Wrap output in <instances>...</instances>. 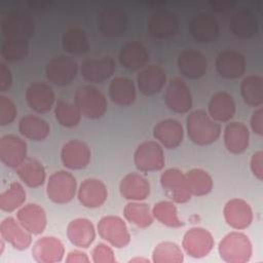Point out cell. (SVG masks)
I'll return each mask as SVG.
<instances>
[{"instance_id":"cell-30","label":"cell","mask_w":263,"mask_h":263,"mask_svg":"<svg viewBox=\"0 0 263 263\" xmlns=\"http://www.w3.org/2000/svg\"><path fill=\"white\" fill-rule=\"evenodd\" d=\"M223 139L226 149L232 154L245 152L250 144L248 126L240 121H231L224 128Z\"/></svg>"},{"instance_id":"cell-6","label":"cell","mask_w":263,"mask_h":263,"mask_svg":"<svg viewBox=\"0 0 263 263\" xmlns=\"http://www.w3.org/2000/svg\"><path fill=\"white\" fill-rule=\"evenodd\" d=\"M134 162L137 170L142 173L162 170L165 164L162 146L157 141L142 142L134 153Z\"/></svg>"},{"instance_id":"cell-33","label":"cell","mask_w":263,"mask_h":263,"mask_svg":"<svg viewBox=\"0 0 263 263\" xmlns=\"http://www.w3.org/2000/svg\"><path fill=\"white\" fill-rule=\"evenodd\" d=\"M108 95L110 100L117 106L127 107L137 99V89L134 81L127 77H114L109 84Z\"/></svg>"},{"instance_id":"cell-19","label":"cell","mask_w":263,"mask_h":263,"mask_svg":"<svg viewBox=\"0 0 263 263\" xmlns=\"http://www.w3.org/2000/svg\"><path fill=\"white\" fill-rule=\"evenodd\" d=\"M27 158V143L15 135H4L0 138V160L10 167L16 168Z\"/></svg>"},{"instance_id":"cell-43","label":"cell","mask_w":263,"mask_h":263,"mask_svg":"<svg viewBox=\"0 0 263 263\" xmlns=\"http://www.w3.org/2000/svg\"><path fill=\"white\" fill-rule=\"evenodd\" d=\"M81 113L78 107L73 103L59 100L54 106V117L58 123L64 127L77 126L81 120Z\"/></svg>"},{"instance_id":"cell-1","label":"cell","mask_w":263,"mask_h":263,"mask_svg":"<svg viewBox=\"0 0 263 263\" xmlns=\"http://www.w3.org/2000/svg\"><path fill=\"white\" fill-rule=\"evenodd\" d=\"M186 130L189 140L198 146L215 143L221 135V125L201 109L190 112L186 118Z\"/></svg>"},{"instance_id":"cell-7","label":"cell","mask_w":263,"mask_h":263,"mask_svg":"<svg viewBox=\"0 0 263 263\" xmlns=\"http://www.w3.org/2000/svg\"><path fill=\"white\" fill-rule=\"evenodd\" d=\"M97 229L101 238L114 248L122 249L130 241V233L127 226L124 220L118 216L108 215L102 217Z\"/></svg>"},{"instance_id":"cell-52","label":"cell","mask_w":263,"mask_h":263,"mask_svg":"<svg viewBox=\"0 0 263 263\" xmlns=\"http://www.w3.org/2000/svg\"><path fill=\"white\" fill-rule=\"evenodd\" d=\"M210 5H211L213 10L225 11L229 8L231 9L235 5V2H232V1H214V2H210Z\"/></svg>"},{"instance_id":"cell-50","label":"cell","mask_w":263,"mask_h":263,"mask_svg":"<svg viewBox=\"0 0 263 263\" xmlns=\"http://www.w3.org/2000/svg\"><path fill=\"white\" fill-rule=\"evenodd\" d=\"M250 124H251L252 130L256 135H258V136L263 135V109H262V107L257 108L252 113Z\"/></svg>"},{"instance_id":"cell-44","label":"cell","mask_w":263,"mask_h":263,"mask_svg":"<svg viewBox=\"0 0 263 263\" xmlns=\"http://www.w3.org/2000/svg\"><path fill=\"white\" fill-rule=\"evenodd\" d=\"M183 261V251L173 241H161L152 252V262L154 263H181Z\"/></svg>"},{"instance_id":"cell-45","label":"cell","mask_w":263,"mask_h":263,"mask_svg":"<svg viewBox=\"0 0 263 263\" xmlns=\"http://www.w3.org/2000/svg\"><path fill=\"white\" fill-rule=\"evenodd\" d=\"M29 41L23 38H5L1 45V57L7 62H17L29 53Z\"/></svg>"},{"instance_id":"cell-39","label":"cell","mask_w":263,"mask_h":263,"mask_svg":"<svg viewBox=\"0 0 263 263\" xmlns=\"http://www.w3.org/2000/svg\"><path fill=\"white\" fill-rule=\"evenodd\" d=\"M123 216L127 222L139 227L147 228L154 220L152 209L141 201H129L123 209Z\"/></svg>"},{"instance_id":"cell-28","label":"cell","mask_w":263,"mask_h":263,"mask_svg":"<svg viewBox=\"0 0 263 263\" xmlns=\"http://www.w3.org/2000/svg\"><path fill=\"white\" fill-rule=\"evenodd\" d=\"M16 219L23 227L33 235L41 234L47 223L44 209L34 202L27 203L20 208L16 212Z\"/></svg>"},{"instance_id":"cell-31","label":"cell","mask_w":263,"mask_h":263,"mask_svg":"<svg viewBox=\"0 0 263 263\" xmlns=\"http://www.w3.org/2000/svg\"><path fill=\"white\" fill-rule=\"evenodd\" d=\"M67 237L73 246L87 249L96 238L95 226L86 218L73 219L67 226Z\"/></svg>"},{"instance_id":"cell-8","label":"cell","mask_w":263,"mask_h":263,"mask_svg":"<svg viewBox=\"0 0 263 263\" xmlns=\"http://www.w3.org/2000/svg\"><path fill=\"white\" fill-rule=\"evenodd\" d=\"M77 62L68 55H57L50 59L45 66L47 80L58 86H66L72 83L78 74Z\"/></svg>"},{"instance_id":"cell-42","label":"cell","mask_w":263,"mask_h":263,"mask_svg":"<svg viewBox=\"0 0 263 263\" xmlns=\"http://www.w3.org/2000/svg\"><path fill=\"white\" fill-rule=\"evenodd\" d=\"M152 214L161 224L171 228H180L184 226V222L179 218L177 208L173 201L161 200L156 202L152 208Z\"/></svg>"},{"instance_id":"cell-4","label":"cell","mask_w":263,"mask_h":263,"mask_svg":"<svg viewBox=\"0 0 263 263\" xmlns=\"http://www.w3.org/2000/svg\"><path fill=\"white\" fill-rule=\"evenodd\" d=\"M76 178L69 172L60 170L52 173L46 184V195L54 203L70 202L77 192Z\"/></svg>"},{"instance_id":"cell-35","label":"cell","mask_w":263,"mask_h":263,"mask_svg":"<svg viewBox=\"0 0 263 263\" xmlns=\"http://www.w3.org/2000/svg\"><path fill=\"white\" fill-rule=\"evenodd\" d=\"M16 175L28 187L37 188L44 184L46 172L43 164L33 157H27L16 168Z\"/></svg>"},{"instance_id":"cell-41","label":"cell","mask_w":263,"mask_h":263,"mask_svg":"<svg viewBox=\"0 0 263 263\" xmlns=\"http://www.w3.org/2000/svg\"><path fill=\"white\" fill-rule=\"evenodd\" d=\"M27 193L18 182H12L0 194V209L3 212L11 213L22 208L26 201Z\"/></svg>"},{"instance_id":"cell-13","label":"cell","mask_w":263,"mask_h":263,"mask_svg":"<svg viewBox=\"0 0 263 263\" xmlns=\"http://www.w3.org/2000/svg\"><path fill=\"white\" fill-rule=\"evenodd\" d=\"M215 245L212 233L202 227H192L183 236L182 247L192 258H202L210 254Z\"/></svg>"},{"instance_id":"cell-38","label":"cell","mask_w":263,"mask_h":263,"mask_svg":"<svg viewBox=\"0 0 263 263\" xmlns=\"http://www.w3.org/2000/svg\"><path fill=\"white\" fill-rule=\"evenodd\" d=\"M240 95L248 106L261 107L263 104V78L255 74L246 76L240 83Z\"/></svg>"},{"instance_id":"cell-24","label":"cell","mask_w":263,"mask_h":263,"mask_svg":"<svg viewBox=\"0 0 263 263\" xmlns=\"http://www.w3.org/2000/svg\"><path fill=\"white\" fill-rule=\"evenodd\" d=\"M65 255L63 242L55 236L38 238L32 248V257L38 263L61 262Z\"/></svg>"},{"instance_id":"cell-5","label":"cell","mask_w":263,"mask_h":263,"mask_svg":"<svg viewBox=\"0 0 263 263\" xmlns=\"http://www.w3.org/2000/svg\"><path fill=\"white\" fill-rule=\"evenodd\" d=\"M125 10L116 5H106L100 8L97 14L99 31L107 37H118L124 34L127 28Z\"/></svg>"},{"instance_id":"cell-34","label":"cell","mask_w":263,"mask_h":263,"mask_svg":"<svg viewBox=\"0 0 263 263\" xmlns=\"http://www.w3.org/2000/svg\"><path fill=\"white\" fill-rule=\"evenodd\" d=\"M229 30L238 38H252L258 33L259 23L257 16L249 9L237 10L230 18Z\"/></svg>"},{"instance_id":"cell-29","label":"cell","mask_w":263,"mask_h":263,"mask_svg":"<svg viewBox=\"0 0 263 263\" xmlns=\"http://www.w3.org/2000/svg\"><path fill=\"white\" fill-rule=\"evenodd\" d=\"M119 191L129 201H142L150 195V183L141 174L129 173L121 179Z\"/></svg>"},{"instance_id":"cell-36","label":"cell","mask_w":263,"mask_h":263,"mask_svg":"<svg viewBox=\"0 0 263 263\" xmlns=\"http://www.w3.org/2000/svg\"><path fill=\"white\" fill-rule=\"evenodd\" d=\"M18 130L23 137L34 142L44 141L50 134V126L43 118L29 114L18 122Z\"/></svg>"},{"instance_id":"cell-40","label":"cell","mask_w":263,"mask_h":263,"mask_svg":"<svg viewBox=\"0 0 263 263\" xmlns=\"http://www.w3.org/2000/svg\"><path fill=\"white\" fill-rule=\"evenodd\" d=\"M188 188L193 196H203L209 194L214 186L213 178L202 168H191L185 173Z\"/></svg>"},{"instance_id":"cell-49","label":"cell","mask_w":263,"mask_h":263,"mask_svg":"<svg viewBox=\"0 0 263 263\" xmlns=\"http://www.w3.org/2000/svg\"><path fill=\"white\" fill-rule=\"evenodd\" d=\"M12 85V74L10 69L3 62L0 63V91L8 90Z\"/></svg>"},{"instance_id":"cell-37","label":"cell","mask_w":263,"mask_h":263,"mask_svg":"<svg viewBox=\"0 0 263 263\" xmlns=\"http://www.w3.org/2000/svg\"><path fill=\"white\" fill-rule=\"evenodd\" d=\"M89 39L82 28H69L62 36V47L68 53L84 54L89 50Z\"/></svg>"},{"instance_id":"cell-26","label":"cell","mask_w":263,"mask_h":263,"mask_svg":"<svg viewBox=\"0 0 263 263\" xmlns=\"http://www.w3.org/2000/svg\"><path fill=\"white\" fill-rule=\"evenodd\" d=\"M118 60L123 68L129 71H139L149 63L150 54L142 43L128 41L120 47Z\"/></svg>"},{"instance_id":"cell-27","label":"cell","mask_w":263,"mask_h":263,"mask_svg":"<svg viewBox=\"0 0 263 263\" xmlns=\"http://www.w3.org/2000/svg\"><path fill=\"white\" fill-rule=\"evenodd\" d=\"M166 83L165 71L158 65H149L137 75V86L144 96L158 93Z\"/></svg>"},{"instance_id":"cell-14","label":"cell","mask_w":263,"mask_h":263,"mask_svg":"<svg viewBox=\"0 0 263 263\" xmlns=\"http://www.w3.org/2000/svg\"><path fill=\"white\" fill-rule=\"evenodd\" d=\"M91 159V151L89 146L78 139L69 140L61 150V161L63 165L72 171L85 168Z\"/></svg>"},{"instance_id":"cell-11","label":"cell","mask_w":263,"mask_h":263,"mask_svg":"<svg viewBox=\"0 0 263 263\" xmlns=\"http://www.w3.org/2000/svg\"><path fill=\"white\" fill-rule=\"evenodd\" d=\"M1 33L5 38H23L30 40L35 33L33 18L23 11H10L1 22Z\"/></svg>"},{"instance_id":"cell-10","label":"cell","mask_w":263,"mask_h":263,"mask_svg":"<svg viewBox=\"0 0 263 263\" xmlns=\"http://www.w3.org/2000/svg\"><path fill=\"white\" fill-rule=\"evenodd\" d=\"M164 103L171 111L178 114L190 111L193 99L189 86L183 79L175 77L170 80L164 92Z\"/></svg>"},{"instance_id":"cell-22","label":"cell","mask_w":263,"mask_h":263,"mask_svg":"<svg viewBox=\"0 0 263 263\" xmlns=\"http://www.w3.org/2000/svg\"><path fill=\"white\" fill-rule=\"evenodd\" d=\"M223 216L226 223L235 230L248 228L253 222V210L249 202L241 198L228 200L223 209Z\"/></svg>"},{"instance_id":"cell-48","label":"cell","mask_w":263,"mask_h":263,"mask_svg":"<svg viewBox=\"0 0 263 263\" xmlns=\"http://www.w3.org/2000/svg\"><path fill=\"white\" fill-rule=\"evenodd\" d=\"M250 168L259 181L263 180V152L261 150L253 153L250 160Z\"/></svg>"},{"instance_id":"cell-25","label":"cell","mask_w":263,"mask_h":263,"mask_svg":"<svg viewBox=\"0 0 263 263\" xmlns=\"http://www.w3.org/2000/svg\"><path fill=\"white\" fill-rule=\"evenodd\" d=\"M0 235L6 242L18 251L27 250L32 243V235L23 225L12 217H7L0 224Z\"/></svg>"},{"instance_id":"cell-3","label":"cell","mask_w":263,"mask_h":263,"mask_svg":"<svg viewBox=\"0 0 263 263\" xmlns=\"http://www.w3.org/2000/svg\"><path fill=\"white\" fill-rule=\"evenodd\" d=\"M218 251L227 263H246L251 259L253 249L249 236L240 231L226 234L219 242Z\"/></svg>"},{"instance_id":"cell-23","label":"cell","mask_w":263,"mask_h":263,"mask_svg":"<svg viewBox=\"0 0 263 263\" xmlns=\"http://www.w3.org/2000/svg\"><path fill=\"white\" fill-rule=\"evenodd\" d=\"M153 137L162 147L176 149L183 142L184 128L177 119L165 118L154 125Z\"/></svg>"},{"instance_id":"cell-46","label":"cell","mask_w":263,"mask_h":263,"mask_svg":"<svg viewBox=\"0 0 263 263\" xmlns=\"http://www.w3.org/2000/svg\"><path fill=\"white\" fill-rule=\"evenodd\" d=\"M17 114V109L13 101L4 96H0V125H8L15 119Z\"/></svg>"},{"instance_id":"cell-18","label":"cell","mask_w":263,"mask_h":263,"mask_svg":"<svg viewBox=\"0 0 263 263\" xmlns=\"http://www.w3.org/2000/svg\"><path fill=\"white\" fill-rule=\"evenodd\" d=\"M28 106L36 113L49 112L55 102V95L52 87L45 82L31 83L25 92Z\"/></svg>"},{"instance_id":"cell-9","label":"cell","mask_w":263,"mask_h":263,"mask_svg":"<svg viewBox=\"0 0 263 263\" xmlns=\"http://www.w3.org/2000/svg\"><path fill=\"white\" fill-rule=\"evenodd\" d=\"M160 185L165 195L176 203H185L190 200L191 193L188 188L185 174L176 168L165 170L160 176Z\"/></svg>"},{"instance_id":"cell-21","label":"cell","mask_w":263,"mask_h":263,"mask_svg":"<svg viewBox=\"0 0 263 263\" xmlns=\"http://www.w3.org/2000/svg\"><path fill=\"white\" fill-rule=\"evenodd\" d=\"M77 197L79 202L85 208H100L107 200V186L100 179L87 178L79 185L77 189Z\"/></svg>"},{"instance_id":"cell-2","label":"cell","mask_w":263,"mask_h":263,"mask_svg":"<svg viewBox=\"0 0 263 263\" xmlns=\"http://www.w3.org/2000/svg\"><path fill=\"white\" fill-rule=\"evenodd\" d=\"M74 104L87 119L102 118L108 107L105 95L93 85L79 86L74 95Z\"/></svg>"},{"instance_id":"cell-12","label":"cell","mask_w":263,"mask_h":263,"mask_svg":"<svg viewBox=\"0 0 263 263\" xmlns=\"http://www.w3.org/2000/svg\"><path fill=\"white\" fill-rule=\"evenodd\" d=\"M179 27L177 14L164 8L153 11L147 20V30L156 39H166L175 36L179 31Z\"/></svg>"},{"instance_id":"cell-20","label":"cell","mask_w":263,"mask_h":263,"mask_svg":"<svg viewBox=\"0 0 263 263\" xmlns=\"http://www.w3.org/2000/svg\"><path fill=\"white\" fill-rule=\"evenodd\" d=\"M177 66L182 76L188 79H199L208 71V60L200 51L188 48L178 54Z\"/></svg>"},{"instance_id":"cell-47","label":"cell","mask_w":263,"mask_h":263,"mask_svg":"<svg viewBox=\"0 0 263 263\" xmlns=\"http://www.w3.org/2000/svg\"><path fill=\"white\" fill-rule=\"evenodd\" d=\"M92 261L95 263H115L116 258L113 250L106 243H98L91 251Z\"/></svg>"},{"instance_id":"cell-32","label":"cell","mask_w":263,"mask_h":263,"mask_svg":"<svg viewBox=\"0 0 263 263\" xmlns=\"http://www.w3.org/2000/svg\"><path fill=\"white\" fill-rule=\"evenodd\" d=\"M209 115L216 122H228L235 115L236 106L233 97L226 91L215 92L208 104Z\"/></svg>"},{"instance_id":"cell-53","label":"cell","mask_w":263,"mask_h":263,"mask_svg":"<svg viewBox=\"0 0 263 263\" xmlns=\"http://www.w3.org/2000/svg\"><path fill=\"white\" fill-rule=\"evenodd\" d=\"M128 262H133V263H149L150 262V260L149 259H147V258H142V257H135V258H133V259H130Z\"/></svg>"},{"instance_id":"cell-16","label":"cell","mask_w":263,"mask_h":263,"mask_svg":"<svg viewBox=\"0 0 263 263\" xmlns=\"http://www.w3.org/2000/svg\"><path fill=\"white\" fill-rule=\"evenodd\" d=\"M218 74L225 79H237L241 77L247 69L245 55L235 49H224L220 51L215 61Z\"/></svg>"},{"instance_id":"cell-15","label":"cell","mask_w":263,"mask_h":263,"mask_svg":"<svg viewBox=\"0 0 263 263\" xmlns=\"http://www.w3.org/2000/svg\"><path fill=\"white\" fill-rule=\"evenodd\" d=\"M188 29L191 37L198 43L215 42L220 34L217 18L208 12H199L193 15Z\"/></svg>"},{"instance_id":"cell-17","label":"cell","mask_w":263,"mask_h":263,"mask_svg":"<svg viewBox=\"0 0 263 263\" xmlns=\"http://www.w3.org/2000/svg\"><path fill=\"white\" fill-rule=\"evenodd\" d=\"M116 70V63L111 57L84 60L80 65L82 78L90 83H103L108 80Z\"/></svg>"},{"instance_id":"cell-51","label":"cell","mask_w":263,"mask_h":263,"mask_svg":"<svg viewBox=\"0 0 263 263\" xmlns=\"http://www.w3.org/2000/svg\"><path fill=\"white\" fill-rule=\"evenodd\" d=\"M90 259L86 255V253L79 251V250H74L68 253L66 262L67 263H88Z\"/></svg>"}]
</instances>
